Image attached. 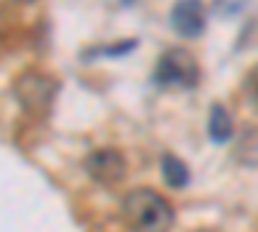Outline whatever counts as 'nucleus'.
Listing matches in <instances>:
<instances>
[{"label": "nucleus", "mask_w": 258, "mask_h": 232, "mask_svg": "<svg viewBox=\"0 0 258 232\" xmlns=\"http://www.w3.org/2000/svg\"><path fill=\"white\" fill-rule=\"evenodd\" d=\"M232 132H235V126H232L230 111L222 103H214L212 111H209V137H212V142L225 144V142L232 139Z\"/></svg>", "instance_id": "nucleus-6"}, {"label": "nucleus", "mask_w": 258, "mask_h": 232, "mask_svg": "<svg viewBox=\"0 0 258 232\" xmlns=\"http://www.w3.org/2000/svg\"><path fill=\"white\" fill-rule=\"evenodd\" d=\"M245 88H248V93H250V98L258 103V65L248 72V78H245Z\"/></svg>", "instance_id": "nucleus-11"}, {"label": "nucleus", "mask_w": 258, "mask_h": 232, "mask_svg": "<svg viewBox=\"0 0 258 232\" xmlns=\"http://www.w3.org/2000/svg\"><path fill=\"white\" fill-rule=\"evenodd\" d=\"M140 47V39H126V41H119V44H109V47H98V49H91L88 54L98 57V54H106V57H124L132 49Z\"/></svg>", "instance_id": "nucleus-9"}, {"label": "nucleus", "mask_w": 258, "mask_h": 232, "mask_svg": "<svg viewBox=\"0 0 258 232\" xmlns=\"http://www.w3.org/2000/svg\"><path fill=\"white\" fill-rule=\"evenodd\" d=\"M59 93V80L39 67L24 70L13 83V96L29 116H47Z\"/></svg>", "instance_id": "nucleus-2"}, {"label": "nucleus", "mask_w": 258, "mask_h": 232, "mask_svg": "<svg viewBox=\"0 0 258 232\" xmlns=\"http://www.w3.org/2000/svg\"><path fill=\"white\" fill-rule=\"evenodd\" d=\"M85 171L101 186H116L126 178V158L114 147H103L85 158Z\"/></svg>", "instance_id": "nucleus-4"}, {"label": "nucleus", "mask_w": 258, "mask_h": 232, "mask_svg": "<svg viewBox=\"0 0 258 232\" xmlns=\"http://www.w3.org/2000/svg\"><path fill=\"white\" fill-rule=\"evenodd\" d=\"M202 78L199 59L191 49L186 47H173L160 54L158 65H155V83L163 88H197Z\"/></svg>", "instance_id": "nucleus-3"}, {"label": "nucleus", "mask_w": 258, "mask_h": 232, "mask_svg": "<svg viewBox=\"0 0 258 232\" xmlns=\"http://www.w3.org/2000/svg\"><path fill=\"white\" fill-rule=\"evenodd\" d=\"M170 26L183 39H199L207 29V8L202 0H176L170 6Z\"/></svg>", "instance_id": "nucleus-5"}, {"label": "nucleus", "mask_w": 258, "mask_h": 232, "mask_svg": "<svg viewBox=\"0 0 258 232\" xmlns=\"http://www.w3.org/2000/svg\"><path fill=\"white\" fill-rule=\"evenodd\" d=\"M245 6H248V0H214V11H217L220 16H225V18L240 13Z\"/></svg>", "instance_id": "nucleus-10"}, {"label": "nucleus", "mask_w": 258, "mask_h": 232, "mask_svg": "<svg viewBox=\"0 0 258 232\" xmlns=\"http://www.w3.org/2000/svg\"><path fill=\"white\" fill-rule=\"evenodd\" d=\"M119 3H121V6H126V8H129V6H135V3H137V0H119Z\"/></svg>", "instance_id": "nucleus-12"}, {"label": "nucleus", "mask_w": 258, "mask_h": 232, "mask_svg": "<svg viewBox=\"0 0 258 232\" xmlns=\"http://www.w3.org/2000/svg\"><path fill=\"white\" fill-rule=\"evenodd\" d=\"M194 232H217V229H209V227H202V229H194Z\"/></svg>", "instance_id": "nucleus-13"}, {"label": "nucleus", "mask_w": 258, "mask_h": 232, "mask_svg": "<svg viewBox=\"0 0 258 232\" xmlns=\"http://www.w3.org/2000/svg\"><path fill=\"white\" fill-rule=\"evenodd\" d=\"M18 3H34V0H18Z\"/></svg>", "instance_id": "nucleus-14"}, {"label": "nucleus", "mask_w": 258, "mask_h": 232, "mask_svg": "<svg viewBox=\"0 0 258 232\" xmlns=\"http://www.w3.org/2000/svg\"><path fill=\"white\" fill-rule=\"evenodd\" d=\"M235 158L243 165H258V129L243 132V137L238 142V150H235Z\"/></svg>", "instance_id": "nucleus-8"}, {"label": "nucleus", "mask_w": 258, "mask_h": 232, "mask_svg": "<svg viewBox=\"0 0 258 232\" xmlns=\"http://www.w3.org/2000/svg\"><path fill=\"white\" fill-rule=\"evenodd\" d=\"M160 171H163V181H165L170 188H186L188 181H191V173H188L186 163H183L181 158H176V155H170V152L163 155Z\"/></svg>", "instance_id": "nucleus-7"}, {"label": "nucleus", "mask_w": 258, "mask_h": 232, "mask_svg": "<svg viewBox=\"0 0 258 232\" xmlns=\"http://www.w3.org/2000/svg\"><path fill=\"white\" fill-rule=\"evenodd\" d=\"M121 217L129 232H170L173 206L153 188H132L121 201Z\"/></svg>", "instance_id": "nucleus-1"}]
</instances>
